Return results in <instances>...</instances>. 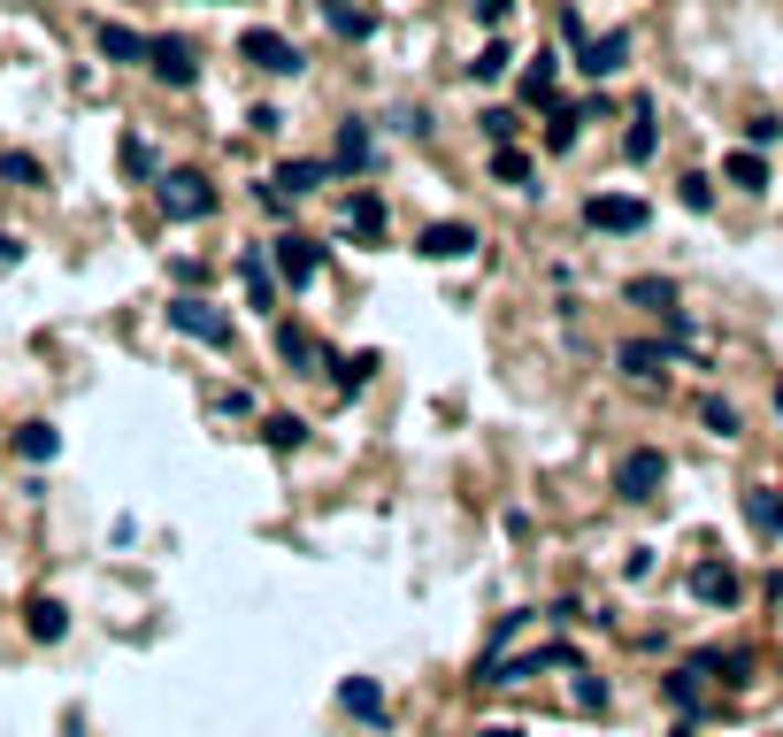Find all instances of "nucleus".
Instances as JSON below:
<instances>
[{"label":"nucleus","instance_id":"obj_19","mask_svg":"<svg viewBox=\"0 0 783 737\" xmlns=\"http://www.w3.org/2000/svg\"><path fill=\"white\" fill-rule=\"evenodd\" d=\"M338 707L361 715V723H384V692H377V676H346V684H338Z\"/></svg>","mask_w":783,"mask_h":737},{"label":"nucleus","instance_id":"obj_28","mask_svg":"<svg viewBox=\"0 0 783 737\" xmlns=\"http://www.w3.org/2000/svg\"><path fill=\"white\" fill-rule=\"evenodd\" d=\"M62 630H70V607H62V599H31V638H39V645H54Z\"/></svg>","mask_w":783,"mask_h":737},{"label":"nucleus","instance_id":"obj_1","mask_svg":"<svg viewBox=\"0 0 783 737\" xmlns=\"http://www.w3.org/2000/svg\"><path fill=\"white\" fill-rule=\"evenodd\" d=\"M155 192H161V215H169V223H200V215H215V185H208L200 169H161Z\"/></svg>","mask_w":783,"mask_h":737},{"label":"nucleus","instance_id":"obj_36","mask_svg":"<svg viewBox=\"0 0 783 737\" xmlns=\"http://www.w3.org/2000/svg\"><path fill=\"white\" fill-rule=\"evenodd\" d=\"M676 200H684L691 215H707V208H715V177H684V185H676Z\"/></svg>","mask_w":783,"mask_h":737},{"label":"nucleus","instance_id":"obj_3","mask_svg":"<svg viewBox=\"0 0 783 737\" xmlns=\"http://www.w3.org/2000/svg\"><path fill=\"white\" fill-rule=\"evenodd\" d=\"M239 54L262 70V77H300L308 70V54L285 39V31H269V23H254V31H239Z\"/></svg>","mask_w":783,"mask_h":737},{"label":"nucleus","instance_id":"obj_29","mask_svg":"<svg viewBox=\"0 0 783 737\" xmlns=\"http://www.w3.org/2000/svg\"><path fill=\"white\" fill-rule=\"evenodd\" d=\"M699 423H707V431H715V439H738V431H745V415H738V408H730V400H715V392H707V400H699Z\"/></svg>","mask_w":783,"mask_h":737},{"label":"nucleus","instance_id":"obj_39","mask_svg":"<svg viewBox=\"0 0 783 737\" xmlns=\"http://www.w3.org/2000/svg\"><path fill=\"white\" fill-rule=\"evenodd\" d=\"M776 139H783V124H776V116H753V124H745V147H753V154H769Z\"/></svg>","mask_w":783,"mask_h":737},{"label":"nucleus","instance_id":"obj_25","mask_svg":"<svg viewBox=\"0 0 783 737\" xmlns=\"http://www.w3.org/2000/svg\"><path fill=\"white\" fill-rule=\"evenodd\" d=\"M322 177H330V161H308V154H300V161H285V169H277V177H269V185H277V192H293V200H300V192H315V185H322Z\"/></svg>","mask_w":783,"mask_h":737},{"label":"nucleus","instance_id":"obj_34","mask_svg":"<svg viewBox=\"0 0 783 737\" xmlns=\"http://www.w3.org/2000/svg\"><path fill=\"white\" fill-rule=\"evenodd\" d=\"M576 124H584V108H553V124H546V147L569 154V147H576Z\"/></svg>","mask_w":783,"mask_h":737},{"label":"nucleus","instance_id":"obj_24","mask_svg":"<svg viewBox=\"0 0 783 737\" xmlns=\"http://www.w3.org/2000/svg\"><path fill=\"white\" fill-rule=\"evenodd\" d=\"M322 23H330L338 39H369V31H377V15L353 8V0H322Z\"/></svg>","mask_w":783,"mask_h":737},{"label":"nucleus","instance_id":"obj_44","mask_svg":"<svg viewBox=\"0 0 783 737\" xmlns=\"http://www.w3.org/2000/svg\"><path fill=\"white\" fill-rule=\"evenodd\" d=\"M476 737H522V730H507V723H499V730H476Z\"/></svg>","mask_w":783,"mask_h":737},{"label":"nucleus","instance_id":"obj_10","mask_svg":"<svg viewBox=\"0 0 783 737\" xmlns=\"http://www.w3.org/2000/svg\"><path fill=\"white\" fill-rule=\"evenodd\" d=\"M415 254L423 262H462V254H476V231L469 223H423L415 231Z\"/></svg>","mask_w":783,"mask_h":737},{"label":"nucleus","instance_id":"obj_6","mask_svg":"<svg viewBox=\"0 0 783 737\" xmlns=\"http://www.w3.org/2000/svg\"><path fill=\"white\" fill-rule=\"evenodd\" d=\"M269 270H277V285L308 293L315 270H322V246H315V239H300V231H285V239H269Z\"/></svg>","mask_w":783,"mask_h":737},{"label":"nucleus","instance_id":"obj_4","mask_svg":"<svg viewBox=\"0 0 783 737\" xmlns=\"http://www.w3.org/2000/svg\"><path fill=\"white\" fill-rule=\"evenodd\" d=\"M546 668H584V653H576V645H538V653H522V661L476 668V684H530V676H546Z\"/></svg>","mask_w":783,"mask_h":737},{"label":"nucleus","instance_id":"obj_20","mask_svg":"<svg viewBox=\"0 0 783 737\" xmlns=\"http://www.w3.org/2000/svg\"><path fill=\"white\" fill-rule=\"evenodd\" d=\"M623 299H629V307H653L660 323L676 315V285H668V277H629V285H623Z\"/></svg>","mask_w":783,"mask_h":737},{"label":"nucleus","instance_id":"obj_30","mask_svg":"<svg viewBox=\"0 0 783 737\" xmlns=\"http://www.w3.org/2000/svg\"><path fill=\"white\" fill-rule=\"evenodd\" d=\"M730 185H738V192H769V161H761L753 147L730 154Z\"/></svg>","mask_w":783,"mask_h":737},{"label":"nucleus","instance_id":"obj_42","mask_svg":"<svg viewBox=\"0 0 783 737\" xmlns=\"http://www.w3.org/2000/svg\"><path fill=\"white\" fill-rule=\"evenodd\" d=\"M507 8H515V0H476V15H484V23H507Z\"/></svg>","mask_w":783,"mask_h":737},{"label":"nucleus","instance_id":"obj_18","mask_svg":"<svg viewBox=\"0 0 783 737\" xmlns=\"http://www.w3.org/2000/svg\"><path fill=\"white\" fill-rule=\"evenodd\" d=\"M369 161H377L369 124H353V116H346V124H338V161H330V169H346V177H353V169H369Z\"/></svg>","mask_w":783,"mask_h":737},{"label":"nucleus","instance_id":"obj_33","mask_svg":"<svg viewBox=\"0 0 783 737\" xmlns=\"http://www.w3.org/2000/svg\"><path fill=\"white\" fill-rule=\"evenodd\" d=\"M522 101L538 108V101H553V54H538L530 70H522Z\"/></svg>","mask_w":783,"mask_h":737},{"label":"nucleus","instance_id":"obj_41","mask_svg":"<svg viewBox=\"0 0 783 737\" xmlns=\"http://www.w3.org/2000/svg\"><path fill=\"white\" fill-rule=\"evenodd\" d=\"M0 177H8V185H39V161H31V154H0Z\"/></svg>","mask_w":783,"mask_h":737},{"label":"nucleus","instance_id":"obj_40","mask_svg":"<svg viewBox=\"0 0 783 737\" xmlns=\"http://www.w3.org/2000/svg\"><path fill=\"white\" fill-rule=\"evenodd\" d=\"M476 124H484V139H491V147H507V139H515V116H507V108H484Z\"/></svg>","mask_w":783,"mask_h":737},{"label":"nucleus","instance_id":"obj_9","mask_svg":"<svg viewBox=\"0 0 783 737\" xmlns=\"http://www.w3.org/2000/svg\"><path fill=\"white\" fill-rule=\"evenodd\" d=\"M707 668H715V653H699V661H684V668L660 676V692H668L676 715H699V707H707Z\"/></svg>","mask_w":783,"mask_h":737},{"label":"nucleus","instance_id":"obj_31","mask_svg":"<svg viewBox=\"0 0 783 737\" xmlns=\"http://www.w3.org/2000/svg\"><path fill=\"white\" fill-rule=\"evenodd\" d=\"M15 453H23V461H54V453H62V439H54L46 423H23V431H15Z\"/></svg>","mask_w":783,"mask_h":737},{"label":"nucleus","instance_id":"obj_16","mask_svg":"<svg viewBox=\"0 0 783 737\" xmlns=\"http://www.w3.org/2000/svg\"><path fill=\"white\" fill-rule=\"evenodd\" d=\"M653 116H660L653 93H637V101H629V131H623V161H653V139H660Z\"/></svg>","mask_w":783,"mask_h":737},{"label":"nucleus","instance_id":"obj_43","mask_svg":"<svg viewBox=\"0 0 783 737\" xmlns=\"http://www.w3.org/2000/svg\"><path fill=\"white\" fill-rule=\"evenodd\" d=\"M15 254H23V246H15V239H8V231H0V262H15Z\"/></svg>","mask_w":783,"mask_h":737},{"label":"nucleus","instance_id":"obj_27","mask_svg":"<svg viewBox=\"0 0 783 737\" xmlns=\"http://www.w3.org/2000/svg\"><path fill=\"white\" fill-rule=\"evenodd\" d=\"M346 231H361V239H384V200H377V192L346 200Z\"/></svg>","mask_w":783,"mask_h":737},{"label":"nucleus","instance_id":"obj_21","mask_svg":"<svg viewBox=\"0 0 783 737\" xmlns=\"http://www.w3.org/2000/svg\"><path fill=\"white\" fill-rule=\"evenodd\" d=\"M239 277H246V299H254V307H269V299H277V270H269V254H254V246H246V254H239Z\"/></svg>","mask_w":783,"mask_h":737},{"label":"nucleus","instance_id":"obj_15","mask_svg":"<svg viewBox=\"0 0 783 737\" xmlns=\"http://www.w3.org/2000/svg\"><path fill=\"white\" fill-rule=\"evenodd\" d=\"M100 54H108L116 70H131V62H147V54H155V39H147V31H131V23H100Z\"/></svg>","mask_w":783,"mask_h":737},{"label":"nucleus","instance_id":"obj_8","mask_svg":"<svg viewBox=\"0 0 783 737\" xmlns=\"http://www.w3.org/2000/svg\"><path fill=\"white\" fill-rule=\"evenodd\" d=\"M269 338H277V361H285L293 377H322V369H330V354H322V338H315V330H300V323H277Z\"/></svg>","mask_w":783,"mask_h":737},{"label":"nucleus","instance_id":"obj_13","mask_svg":"<svg viewBox=\"0 0 783 737\" xmlns=\"http://www.w3.org/2000/svg\"><path fill=\"white\" fill-rule=\"evenodd\" d=\"M147 70H155L161 85H177V93H184V85L200 77V62H192V46H184V39H169V31H161V39H155V54H147Z\"/></svg>","mask_w":783,"mask_h":737},{"label":"nucleus","instance_id":"obj_2","mask_svg":"<svg viewBox=\"0 0 783 737\" xmlns=\"http://www.w3.org/2000/svg\"><path fill=\"white\" fill-rule=\"evenodd\" d=\"M660 484H668V453L660 445H637V453L615 461V499H629V507L660 499Z\"/></svg>","mask_w":783,"mask_h":737},{"label":"nucleus","instance_id":"obj_5","mask_svg":"<svg viewBox=\"0 0 783 737\" xmlns=\"http://www.w3.org/2000/svg\"><path fill=\"white\" fill-rule=\"evenodd\" d=\"M584 223H592V231H615V239H637V231L653 223V208L629 200V192H592V200H584Z\"/></svg>","mask_w":783,"mask_h":737},{"label":"nucleus","instance_id":"obj_37","mask_svg":"<svg viewBox=\"0 0 783 737\" xmlns=\"http://www.w3.org/2000/svg\"><path fill=\"white\" fill-rule=\"evenodd\" d=\"M124 169H131V177H161V169H155V147H147L139 131L124 139Z\"/></svg>","mask_w":783,"mask_h":737},{"label":"nucleus","instance_id":"obj_11","mask_svg":"<svg viewBox=\"0 0 783 737\" xmlns=\"http://www.w3.org/2000/svg\"><path fill=\"white\" fill-rule=\"evenodd\" d=\"M668 354H676L668 338H660V346H653V338H629V346H615V369H623L629 385H653V377H668Z\"/></svg>","mask_w":783,"mask_h":737},{"label":"nucleus","instance_id":"obj_45","mask_svg":"<svg viewBox=\"0 0 783 737\" xmlns=\"http://www.w3.org/2000/svg\"><path fill=\"white\" fill-rule=\"evenodd\" d=\"M776 423H783V385H776Z\"/></svg>","mask_w":783,"mask_h":737},{"label":"nucleus","instance_id":"obj_7","mask_svg":"<svg viewBox=\"0 0 783 737\" xmlns=\"http://www.w3.org/2000/svg\"><path fill=\"white\" fill-rule=\"evenodd\" d=\"M169 330H184V338H200V346H231V315H215L200 293L169 299Z\"/></svg>","mask_w":783,"mask_h":737},{"label":"nucleus","instance_id":"obj_23","mask_svg":"<svg viewBox=\"0 0 783 737\" xmlns=\"http://www.w3.org/2000/svg\"><path fill=\"white\" fill-rule=\"evenodd\" d=\"M522 630H530V607H515V614H499V622H491V638H484V661H476V668H491V661H507V645H515Z\"/></svg>","mask_w":783,"mask_h":737},{"label":"nucleus","instance_id":"obj_22","mask_svg":"<svg viewBox=\"0 0 783 737\" xmlns=\"http://www.w3.org/2000/svg\"><path fill=\"white\" fill-rule=\"evenodd\" d=\"M377 369H384V354H369V346H361V354H346V361H330V385H338V392H361V385H369Z\"/></svg>","mask_w":783,"mask_h":737},{"label":"nucleus","instance_id":"obj_38","mask_svg":"<svg viewBox=\"0 0 783 737\" xmlns=\"http://www.w3.org/2000/svg\"><path fill=\"white\" fill-rule=\"evenodd\" d=\"M569 707H576V715H592V707H607V684H600V676H576V692H569Z\"/></svg>","mask_w":783,"mask_h":737},{"label":"nucleus","instance_id":"obj_35","mask_svg":"<svg viewBox=\"0 0 783 737\" xmlns=\"http://www.w3.org/2000/svg\"><path fill=\"white\" fill-rule=\"evenodd\" d=\"M491 177H499V185H522V177H530V154H515V147H491Z\"/></svg>","mask_w":783,"mask_h":737},{"label":"nucleus","instance_id":"obj_32","mask_svg":"<svg viewBox=\"0 0 783 737\" xmlns=\"http://www.w3.org/2000/svg\"><path fill=\"white\" fill-rule=\"evenodd\" d=\"M507 62H515V54H507V39H484V54L469 62V77H476V85H491V77H507Z\"/></svg>","mask_w":783,"mask_h":737},{"label":"nucleus","instance_id":"obj_26","mask_svg":"<svg viewBox=\"0 0 783 737\" xmlns=\"http://www.w3.org/2000/svg\"><path fill=\"white\" fill-rule=\"evenodd\" d=\"M262 445H269V453H300V445H308V423H300V415H269V423H262Z\"/></svg>","mask_w":783,"mask_h":737},{"label":"nucleus","instance_id":"obj_12","mask_svg":"<svg viewBox=\"0 0 783 737\" xmlns=\"http://www.w3.org/2000/svg\"><path fill=\"white\" fill-rule=\"evenodd\" d=\"M691 599H699V607H738L745 585H738L730 561H699V569H691Z\"/></svg>","mask_w":783,"mask_h":737},{"label":"nucleus","instance_id":"obj_14","mask_svg":"<svg viewBox=\"0 0 783 737\" xmlns=\"http://www.w3.org/2000/svg\"><path fill=\"white\" fill-rule=\"evenodd\" d=\"M623 62H629V31H600V39H584V62L576 70L584 77H615Z\"/></svg>","mask_w":783,"mask_h":737},{"label":"nucleus","instance_id":"obj_17","mask_svg":"<svg viewBox=\"0 0 783 737\" xmlns=\"http://www.w3.org/2000/svg\"><path fill=\"white\" fill-rule=\"evenodd\" d=\"M745 523H753V538H783V499L769 492V484H745Z\"/></svg>","mask_w":783,"mask_h":737}]
</instances>
